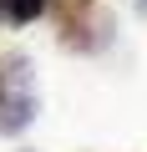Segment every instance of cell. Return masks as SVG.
Wrapping results in <instances>:
<instances>
[{"instance_id":"cell-1","label":"cell","mask_w":147,"mask_h":152,"mask_svg":"<svg viewBox=\"0 0 147 152\" xmlns=\"http://www.w3.org/2000/svg\"><path fill=\"white\" fill-rule=\"evenodd\" d=\"M46 5H51V0H5V15L26 26V20H36V15L46 10Z\"/></svg>"},{"instance_id":"cell-2","label":"cell","mask_w":147,"mask_h":152,"mask_svg":"<svg viewBox=\"0 0 147 152\" xmlns=\"http://www.w3.org/2000/svg\"><path fill=\"white\" fill-rule=\"evenodd\" d=\"M0 10H5V0H0Z\"/></svg>"}]
</instances>
